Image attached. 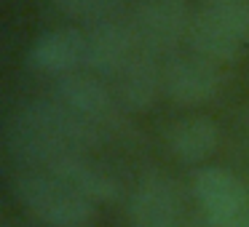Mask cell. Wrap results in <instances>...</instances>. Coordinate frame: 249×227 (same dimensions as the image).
<instances>
[{"label":"cell","mask_w":249,"mask_h":227,"mask_svg":"<svg viewBox=\"0 0 249 227\" xmlns=\"http://www.w3.org/2000/svg\"><path fill=\"white\" fill-rule=\"evenodd\" d=\"M244 43H249V0L236 3H204L193 14L188 46L193 54L217 65L238 59Z\"/></svg>","instance_id":"2"},{"label":"cell","mask_w":249,"mask_h":227,"mask_svg":"<svg viewBox=\"0 0 249 227\" xmlns=\"http://www.w3.org/2000/svg\"><path fill=\"white\" fill-rule=\"evenodd\" d=\"M126 0H51V6L59 14L78 22H102V19L118 16Z\"/></svg>","instance_id":"14"},{"label":"cell","mask_w":249,"mask_h":227,"mask_svg":"<svg viewBox=\"0 0 249 227\" xmlns=\"http://www.w3.org/2000/svg\"><path fill=\"white\" fill-rule=\"evenodd\" d=\"M46 174L62 179L75 193H81L86 200H91L97 206L113 203V200L121 198V182L115 179L113 171H107L105 166H99L94 161L91 152H78V150L62 152L51 161Z\"/></svg>","instance_id":"11"},{"label":"cell","mask_w":249,"mask_h":227,"mask_svg":"<svg viewBox=\"0 0 249 227\" xmlns=\"http://www.w3.org/2000/svg\"><path fill=\"white\" fill-rule=\"evenodd\" d=\"M113 94L126 113H145L163 94V65L156 54L140 49L113 78Z\"/></svg>","instance_id":"10"},{"label":"cell","mask_w":249,"mask_h":227,"mask_svg":"<svg viewBox=\"0 0 249 227\" xmlns=\"http://www.w3.org/2000/svg\"><path fill=\"white\" fill-rule=\"evenodd\" d=\"M190 193L209 227H249V190L233 171L222 166L198 168Z\"/></svg>","instance_id":"4"},{"label":"cell","mask_w":249,"mask_h":227,"mask_svg":"<svg viewBox=\"0 0 249 227\" xmlns=\"http://www.w3.org/2000/svg\"><path fill=\"white\" fill-rule=\"evenodd\" d=\"M3 227H27V225H22V222H6Z\"/></svg>","instance_id":"15"},{"label":"cell","mask_w":249,"mask_h":227,"mask_svg":"<svg viewBox=\"0 0 249 227\" xmlns=\"http://www.w3.org/2000/svg\"><path fill=\"white\" fill-rule=\"evenodd\" d=\"M56 99L65 102L67 107H72L75 113H81L83 118L102 126L107 134L124 129L126 110L118 104V99L113 94V86H107L102 78L89 70L59 78L56 81Z\"/></svg>","instance_id":"8"},{"label":"cell","mask_w":249,"mask_h":227,"mask_svg":"<svg viewBox=\"0 0 249 227\" xmlns=\"http://www.w3.org/2000/svg\"><path fill=\"white\" fill-rule=\"evenodd\" d=\"M27 62L35 72L51 78H65L86 67V30L56 27L43 32L30 46Z\"/></svg>","instance_id":"12"},{"label":"cell","mask_w":249,"mask_h":227,"mask_svg":"<svg viewBox=\"0 0 249 227\" xmlns=\"http://www.w3.org/2000/svg\"><path fill=\"white\" fill-rule=\"evenodd\" d=\"M140 49L134 22L121 16L94 22L86 30V70L110 81Z\"/></svg>","instance_id":"9"},{"label":"cell","mask_w":249,"mask_h":227,"mask_svg":"<svg viewBox=\"0 0 249 227\" xmlns=\"http://www.w3.org/2000/svg\"><path fill=\"white\" fill-rule=\"evenodd\" d=\"M163 142L174 161L185 166H198L209 155H214L220 145V126L206 115H188L169 123Z\"/></svg>","instance_id":"13"},{"label":"cell","mask_w":249,"mask_h":227,"mask_svg":"<svg viewBox=\"0 0 249 227\" xmlns=\"http://www.w3.org/2000/svg\"><path fill=\"white\" fill-rule=\"evenodd\" d=\"M193 14L190 0H142L131 19L140 46L156 56L177 54V46L188 43Z\"/></svg>","instance_id":"6"},{"label":"cell","mask_w":249,"mask_h":227,"mask_svg":"<svg viewBox=\"0 0 249 227\" xmlns=\"http://www.w3.org/2000/svg\"><path fill=\"white\" fill-rule=\"evenodd\" d=\"M225 86L222 65L193 54H172L163 62V94L182 107H198L217 97Z\"/></svg>","instance_id":"7"},{"label":"cell","mask_w":249,"mask_h":227,"mask_svg":"<svg viewBox=\"0 0 249 227\" xmlns=\"http://www.w3.org/2000/svg\"><path fill=\"white\" fill-rule=\"evenodd\" d=\"M204 3H214L217 6V3H236V0H204Z\"/></svg>","instance_id":"16"},{"label":"cell","mask_w":249,"mask_h":227,"mask_svg":"<svg viewBox=\"0 0 249 227\" xmlns=\"http://www.w3.org/2000/svg\"><path fill=\"white\" fill-rule=\"evenodd\" d=\"M14 120L27 126L38 136L65 147V150H78V152H91L105 142L107 131L97 126L94 120L83 118L72 107H67L59 99H35L24 102L17 110Z\"/></svg>","instance_id":"3"},{"label":"cell","mask_w":249,"mask_h":227,"mask_svg":"<svg viewBox=\"0 0 249 227\" xmlns=\"http://www.w3.org/2000/svg\"><path fill=\"white\" fill-rule=\"evenodd\" d=\"M14 195L35 219L49 227H89L97 216V203L46 171L19 168L14 177Z\"/></svg>","instance_id":"1"},{"label":"cell","mask_w":249,"mask_h":227,"mask_svg":"<svg viewBox=\"0 0 249 227\" xmlns=\"http://www.w3.org/2000/svg\"><path fill=\"white\" fill-rule=\"evenodd\" d=\"M129 219L131 227H201L177 182L163 174H150L137 184L129 200Z\"/></svg>","instance_id":"5"}]
</instances>
